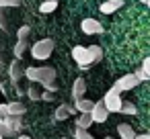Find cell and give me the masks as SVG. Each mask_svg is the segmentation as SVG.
Masks as SVG:
<instances>
[{
  "label": "cell",
  "instance_id": "cell-18",
  "mask_svg": "<svg viewBox=\"0 0 150 139\" xmlns=\"http://www.w3.org/2000/svg\"><path fill=\"white\" fill-rule=\"evenodd\" d=\"M25 49H27V41H17V45H15V49H13V53H15V59H21Z\"/></svg>",
  "mask_w": 150,
  "mask_h": 139
},
{
  "label": "cell",
  "instance_id": "cell-14",
  "mask_svg": "<svg viewBox=\"0 0 150 139\" xmlns=\"http://www.w3.org/2000/svg\"><path fill=\"white\" fill-rule=\"evenodd\" d=\"M93 125V119H91V112H82L78 119H76V127L78 129H88Z\"/></svg>",
  "mask_w": 150,
  "mask_h": 139
},
{
  "label": "cell",
  "instance_id": "cell-10",
  "mask_svg": "<svg viewBox=\"0 0 150 139\" xmlns=\"http://www.w3.org/2000/svg\"><path fill=\"white\" fill-rule=\"evenodd\" d=\"M27 112V106L23 102H6V117H21Z\"/></svg>",
  "mask_w": 150,
  "mask_h": 139
},
{
  "label": "cell",
  "instance_id": "cell-25",
  "mask_svg": "<svg viewBox=\"0 0 150 139\" xmlns=\"http://www.w3.org/2000/svg\"><path fill=\"white\" fill-rule=\"evenodd\" d=\"M0 117H6V104H0Z\"/></svg>",
  "mask_w": 150,
  "mask_h": 139
},
{
  "label": "cell",
  "instance_id": "cell-19",
  "mask_svg": "<svg viewBox=\"0 0 150 139\" xmlns=\"http://www.w3.org/2000/svg\"><path fill=\"white\" fill-rule=\"evenodd\" d=\"M74 139H95V137H93L86 129H78V127H76V129H74Z\"/></svg>",
  "mask_w": 150,
  "mask_h": 139
},
{
  "label": "cell",
  "instance_id": "cell-22",
  "mask_svg": "<svg viewBox=\"0 0 150 139\" xmlns=\"http://www.w3.org/2000/svg\"><path fill=\"white\" fill-rule=\"evenodd\" d=\"M134 76H136V80H138V82H146V80L150 78V74H146L142 68H140V70H136V72H134Z\"/></svg>",
  "mask_w": 150,
  "mask_h": 139
},
{
  "label": "cell",
  "instance_id": "cell-29",
  "mask_svg": "<svg viewBox=\"0 0 150 139\" xmlns=\"http://www.w3.org/2000/svg\"><path fill=\"white\" fill-rule=\"evenodd\" d=\"M140 2H144V4H148V2H150V0H140Z\"/></svg>",
  "mask_w": 150,
  "mask_h": 139
},
{
  "label": "cell",
  "instance_id": "cell-27",
  "mask_svg": "<svg viewBox=\"0 0 150 139\" xmlns=\"http://www.w3.org/2000/svg\"><path fill=\"white\" fill-rule=\"evenodd\" d=\"M0 64H4V55H2V51H0Z\"/></svg>",
  "mask_w": 150,
  "mask_h": 139
},
{
  "label": "cell",
  "instance_id": "cell-8",
  "mask_svg": "<svg viewBox=\"0 0 150 139\" xmlns=\"http://www.w3.org/2000/svg\"><path fill=\"white\" fill-rule=\"evenodd\" d=\"M107 117H109V110L105 108V104H103V102H95L93 108H91V119H93V123H105Z\"/></svg>",
  "mask_w": 150,
  "mask_h": 139
},
{
  "label": "cell",
  "instance_id": "cell-28",
  "mask_svg": "<svg viewBox=\"0 0 150 139\" xmlns=\"http://www.w3.org/2000/svg\"><path fill=\"white\" fill-rule=\"evenodd\" d=\"M19 139H31V137H27V135H19Z\"/></svg>",
  "mask_w": 150,
  "mask_h": 139
},
{
  "label": "cell",
  "instance_id": "cell-13",
  "mask_svg": "<svg viewBox=\"0 0 150 139\" xmlns=\"http://www.w3.org/2000/svg\"><path fill=\"white\" fill-rule=\"evenodd\" d=\"M84 88H86V84H84V78H76V82H74V88H72V98H74V102H76L78 98H82V94H84Z\"/></svg>",
  "mask_w": 150,
  "mask_h": 139
},
{
  "label": "cell",
  "instance_id": "cell-3",
  "mask_svg": "<svg viewBox=\"0 0 150 139\" xmlns=\"http://www.w3.org/2000/svg\"><path fill=\"white\" fill-rule=\"evenodd\" d=\"M23 129L21 119L19 117H0V135L6 137V135H19Z\"/></svg>",
  "mask_w": 150,
  "mask_h": 139
},
{
  "label": "cell",
  "instance_id": "cell-23",
  "mask_svg": "<svg viewBox=\"0 0 150 139\" xmlns=\"http://www.w3.org/2000/svg\"><path fill=\"white\" fill-rule=\"evenodd\" d=\"M21 0H0V8H6V6H19Z\"/></svg>",
  "mask_w": 150,
  "mask_h": 139
},
{
  "label": "cell",
  "instance_id": "cell-31",
  "mask_svg": "<svg viewBox=\"0 0 150 139\" xmlns=\"http://www.w3.org/2000/svg\"><path fill=\"white\" fill-rule=\"evenodd\" d=\"M0 139H4V137H2V135H0Z\"/></svg>",
  "mask_w": 150,
  "mask_h": 139
},
{
  "label": "cell",
  "instance_id": "cell-30",
  "mask_svg": "<svg viewBox=\"0 0 150 139\" xmlns=\"http://www.w3.org/2000/svg\"><path fill=\"white\" fill-rule=\"evenodd\" d=\"M105 139H115V137H105Z\"/></svg>",
  "mask_w": 150,
  "mask_h": 139
},
{
  "label": "cell",
  "instance_id": "cell-11",
  "mask_svg": "<svg viewBox=\"0 0 150 139\" xmlns=\"http://www.w3.org/2000/svg\"><path fill=\"white\" fill-rule=\"evenodd\" d=\"M74 110H76L74 106H68V104H60V106L56 108V112H54V119H56V121H66V119H68V117H70V115H72Z\"/></svg>",
  "mask_w": 150,
  "mask_h": 139
},
{
  "label": "cell",
  "instance_id": "cell-20",
  "mask_svg": "<svg viewBox=\"0 0 150 139\" xmlns=\"http://www.w3.org/2000/svg\"><path fill=\"white\" fill-rule=\"evenodd\" d=\"M29 33H31V27H27V25H23L19 31H17V37H19V41H27V37H29Z\"/></svg>",
  "mask_w": 150,
  "mask_h": 139
},
{
  "label": "cell",
  "instance_id": "cell-17",
  "mask_svg": "<svg viewBox=\"0 0 150 139\" xmlns=\"http://www.w3.org/2000/svg\"><path fill=\"white\" fill-rule=\"evenodd\" d=\"M119 112H123V115H136V112H138V108H136V104H134V102H127V100H123V102H121V108H119Z\"/></svg>",
  "mask_w": 150,
  "mask_h": 139
},
{
  "label": "cell",
  "instance_id": "cell-5",
  "mask_svg": "<svg viewBox=\"0 0 150 139\" xmlns=\"http://www.w3.org/2000/svg\"><path fill=\"white\" fill-rule=\"evenodd\" d=\"M121 96H119V92H115L113 88L105 94V98H103V104H105V108L109 110V112H119V108H121Z\"/></svg>",
  "mask_w": 150,
  "mask_h": 139
},
{
  "label": "cell",
  "instance_id": "cell-6",
  "mask_svg": "<svg viewBox=\"0 0 150 139\" xmlns=\"http://www.w3.org/2000/svg\"><path fill=\"white\" fill-rule=\"evenodd\" d=\"M138 84H140V82L136 80V76H134V74H125V76H121V78H119V80L113 84V90L121 94V92H125V90H132V88H136Z\"/></svg>",
  "mask_w": 150,
  "mask_h": 139
},
{
  "label": "cell",
  "instance_id": "cell-4",
  "mask_svg": "<svg viewBox=\"0 0 150 139\" xmlns=\"http://www.w3.org/2000/svg\"><path fill=\"white\" fill-rule=\"evenodd\" d=\"M52 51H54V41L52 39H41L31 47V55L35 59H47L52 55Z\"/></svg>",
  "mask_w": 150,
  "mask_h": 139
},
{
  "label": "cell",
  "instance_id": "cell-16",
  "mask_svg": "<svg viewBox=\"0 0 150 139\" xmlns=\"http://www.w3.org/2000/svg\"><path fill=\"white\" fill-rule=\"evenodd\" d=\"M58 8V0H45V2L39 6V10L43 13V15H47V13H54Z\"/></svg>",
  "mask_w": 150,
  "mask_h": 139
},
{
  "label": "cell",
  "instance_id": "cell-24",
  "mask_svg": "<svg viewBox=\"0 0 150 139\" xmlns=\"http://www.w3.org/2000/svg\"><path fill=\"white\" fill-rule=\"evenodd\" d=\"M142 70H144L146 74H150V59H148V57H146V59L142 61Z\"/></svg>",
  "mask_w": 150,
  "mask_h": 139
},
{
  "label": "cell",
  "instance_id": "cell-1",
  "mask_svg": "<svg viewBox=\"0 0 150 139\" xmlns=\"http://www.w3.org/2000/svg\"><path fill=\"white\" fill-rule=\"evenodd\" d=\"M72 57H74V61L78 64V68L84 70V68H91V66L99 64L101 57H103V51H101L99 45H88V47L76 45V47L72 49Z\"/></svg>",
  "mask_w": 150,
  "mask_h": 139
},
{
  "label": "cell",
  "instance_id": "cell-12",
  "mask_svg": "<svg viewBox=\"0 0 150 139\" xmlns=\"http://www.w3.org/2000/svg\"><path fill=\"white\" fill-rule=\"evenodd\" d=\"M121 6H123V0H107V2L101 4V13L103 15H111L117 8H121Z\"/></svg>",
  "mask_w": 150,
  "mask_h": 139
},
{
  "label": "cell",
  "instance_id": "cell-7",
  "mask_svg": "<svg viewBox=\"0 0 150 139\" xmlns=\"http://www.w3.org/2000/svg\"><path fill=\"white\" fill-rule=\"evenodd\" d=\"M80 29H82L84 35H99V33H103V25L99 21H95V19H84L80 23Z\"/></svg>",
  "mask_w": 150,
  "mask_h": 139
},
{
  "label": "cell",
  "instance_id": "cell-2",
  "mask_svg": "<svg viewBox=\"0 0 150 139\" xmlns=\"http://www.w3.org/2000/svg\"><path fill=\"white\" fill-rule=\"evenodd\" d=\"M25 76L31 82L41 84V88L45 90H56V70L52 68H25Z\"/></svg>",
  "mask_w": 150,
  "mask_h": 139
},
{
  "label": "cell",
  "instance_id": "cell-26",
  "mask_svg": "<svg viewBox=\"0 0 150 139\" xmlns=\"http://www.w3.org/2000/svg\"><path fill=\"white\" fill-rule=\"evenodd\" d=\"M134 139H150V135H136Z\"/></svg>",
  "mask_w": 150,
  "mask_h": 139
},
{
  "label": "cell",
  "instance_id": "cell-21",
  "mask_svg": "<svg viewBox=\"0 0 150 139\" xmlns=\"http://www.w3.org/2000/svg\"><path fill=\"white\" fill-rule=\"evenodd\" d=\"M27 96H29L31 100H41V92H39V86H31V88L27 90Z\"/></svg>",
  "mask_w": 150,
  "mask_h": 139
},
{
  "label": "cell",
  "instance_id": "cell-15",
  "mask_svg": "<svg viewBox=\"0 0 150 139\" xmlns=\"http://www.w3.org/2000/svg\"><path fill=\"white\" fill-rule=\"evenodd\" d=\"M93 104H95V102H93V100H86L84 96L76 100V108H78L80 112H91V108H93Z\"/></svg>",
  "mask_w": 150,
  "mask_h": 139
},
{
  "label": "cell",
  "instance_id": "cell-9",
  "mask_svg": "<svg viewBox=\"0 0 150 139\" xmlns=\"http://www.w3.org/2000/svg\"><path fill=\"white\" fill-rule=\"evenodd\" d=\"M8 76H11L13 86H17V84H19V80H21V76H23V66H21V59H15V61L8 66Z\"/></svg>",
  "mask_w": 150,
  "mask_h": 139
}]
</instances>
